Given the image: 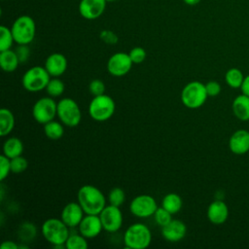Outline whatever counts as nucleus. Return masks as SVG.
Listing matches in <instances>:
<instances>
[{"label":"nucleus","mask_w":249,"mask_h":249,"mask_svg":"<svg viewBox=\"0 0 249 249\" xmlns=\"http://www.w3.org/2000/svg\"><path fill=\"white\" fill-rule=\"evenodd\" d=\"M234 117L242 122L249 121V96L243 93L237 95L231 104Z\"/></svg>","instance_id":"obj_20"},{"label":"nucleus","mask_w":249,"mask_h":249,"mask_svg":"<svg viewBox=\"0 0 249 249\" xmlns=\"http://www.w3.org/2000/svg\"><path fill=\"white\" fill-rule=\"evenodd\" d=\"M63 124L59 121H51L44 124V133L51 140H58L63 136L64 127Z\"/></svg>","instance_id":"obj_27"},{"label":"nucleus","mask_w":249,"mask_h":249,"mask_svg":"<svg viewBox=\"0 0 249 249\" xmlns=\"http://www.w3.org/2000/svg\"><path fill=\"white\" fill-rule=\"evenodd\" d=\"M11 30L18 45H29L34 40L36 24L31 17L23 15L14 20Z\"/></svg>","instance_id":"obj_5"},{"label":"nucleus","mask_w":249,"mask_h":249,"mask_svg":"<svg viewBox=\"0 0 249 249\" xmlns=\"http://www.w3.org/2000/svg\"><path fill=\"white\" fill-rule=\"evenodd\" d=\"M19 64L18 57L15 51L10 49L0 52V66L4 72L12 73L17 70Z\"/></svg>","instance_id":"obj_21"},{"label":"nucleus","mask_w":249,"mask_h":249,"mask_svg":"<svg viewBox=\"0 0 249 249\" xmlns=\"http://www.w3.org/2000/svg\"><path fill=\"white\" fill-rule=\"evenodd\" d=\"M244 75L242 71L236 67H232L227 70L225 74V81L226 84L231 88V89H240L243 81H244Z\"/></svg>","instance_id":"obj_26"},{"label":"nucleus","mask_w":249,"mask_h":249,"mask_svg":"<svg viewBox=\"0 0 249 249\" xmlns=\"http://www.w3.org/2000/svg\"><path fill=\"white\" fill-rule=\"evenodd\" d=\"M15 52L18 57L19 63H25L30 57V49L28 45H18Z\"/></svg>","instance_id":"obj_38"},{"label":"nucleus","mask_w":249,"mask_h":249,"mask_svg":"<svg viewBox=\"0 0 249 249\" xmlns=\"http://www.w3.org/2000/svg\"><path fill=\"white\" fill-rule=\"evenodd\" d=\"M15 127V116L10 109L2 108L0 110V135L7 136Z\"/></svg>","instance_id":"obj_23"},{"label":"nucleus","mask_w":249,"mask_h":249,"mask_svg":"<svg viewBox=\"0 0 249 249\" xmlns=\"http://www.w3.org/2000/svg\"><path fill=\"white\" fill-rule=\"evenodd\" d=\"M77 199L86 214L99 215L106 206V197L97 187L84 185L77 193Z\"/></svg>","instance_id":"obj_1"},{"label":"nucleus","mask_w":249,"mask_h":249,"mask_svg":"<svg viewBox=\"0 0 249 249\" xmlns=\"http://www.w3.org/2000/svg\"><path fill=\"white\" fill-rule=\"evenodd\" d=\"M51 75L44 66H33L25 71L21 78L22 87L30 92H37L46 89Z\"/></svg>","instance_id":"obj_8"},{"label":"nucleus","mask_w":249,"mask_h":249,"mask_svg":"<svg viewBox=\"0 0 249 249\" xmlns=\"http://www.w3.org/2000/svg\"><path fill=\"white\" fill-rule=\"evenodd\" d=\"M65 89L64 83L58 79L57 77H53L50 79L45 90L47 91L48 95L51 97H58L60 96Z\"/></svg>","instance_id":"obj_29"},{"label":"nucleus","mask_w":249,"mask_h":249,"mask_svg":"<svg viewBox=\"0 0 249 249\" xmlns=\"http://www.w3.org/2000/svg\"><path fill=\"white\" fill-rule=\"evenodd\" d=\"M240 89H241V93L249 96V74L247 76H245Z\"/></svg>","instance_id":"obj_41"},{"label":"nucleus","mask_w":249,"mask_h":249,"mask_svg":"<svg viewBox=\"0 0 249 249\" xmlns=\"http://www.w3.org/2000/svg\"><path fill=\"white\" fill-rule=\"evenodd\" d=\"M229 148L234 155L241 156L249 152V131L246 129L235 130L229 139Z\"/></svg>","instance_id":"obj_17"},{"label":"nucleus","mask_w":249,"mask_h":249,"mask_svg":"<svg viewBox=\"0 0 249 249\" xmlns=\"http://www.w3.org/2000/svg\"><path fill=\"white\" fill-rule=\"evenodd\" d=\"M152 242V232L143 223L131 224L124 231V243L129 249H145Z\"/></svg>","instance_id":"obj_3"},{"label":"nucleus","mask_w":249,"mask_h":249,"mask_svg":"<svg viewBox=\"0 0 249 249\" xmlns=\"http://www.w3.org/2000/svg\"><path fill=\"white\" fill-rule=\"evenodd\" d=\"M89 90L92 96L101 95L105 92V84L99 79H94L89 83Z\"/></svg>","instance_id":"obj_36"},{"label":"nucleus","mask_w":249,"mask_h":249,"mask_svg":"<svg viewBox=\"0 0 249 249\" xmlns=\"http://www.w3.org/2000/svg\"><path fill=\"white\" fill-rule=\"evenodd\" d=\"M205 89H206V92L208 94V96L210 97H214L220 94L222 88L221 85L216 82V81H209L205 84Z\"/></svg>","instance_id":"obj_39"},{"label":"nucleus","mask_w":249,"mask_h":249,"mask_svg":"<svg viewBox=\"0 0 249 249\" xmlns=\"http://www.w3.org/2000/svg\"><path fill=\"white\" fill-rule=\"evenodd\" d=\"M187 234V226L178 219H172L167 225L161 228L162 237L169 242H178Z\"/></svg>","instance_id":"obj_16"},{"label":"nucleus","mask_w":249,"mask_h":249,"mask_svg":"<svg viewBox=\"0 0 249 249\" xmlns=\"http://www.w3.org/2000/svg\"><path fill=\"white\" fill-rule=\"evenodd\" d=\"M88 238L84 235L79 233H70L66 242L65 248L66 249H87L89 247Z\"/></svg>","instance_id":"obj_28"},{"label":"nucleus","mask_w":249,"mask_h":249,"mask_svg":"<svg viewBox=\"0 0 249 249\" xmlns=\"http://www.w3.org/2000/svg\"><path fill=\"white\" fill-rule=\"evenodd\" d=\"M158 209L156 199L150 195H139L129 203L130 213L137 218H148Z\"/></svg>","instance_id":"obj_10"},{"label":"nucleus","mask_w":249,"mask_h":249,"mask_svg":"<svg viewBox=\"0 0 249 249\" xmlns=\"http://www.w3.org/2000/svg\"><path fill=\"white\" fill-rule=\"evenodd\" d=\"M153 216H154L155 222L160 228L164 227L172 220V214L169 211H167L165 208H163L162 206L158 207V209L156 210V212L154 213Z\"/></svg>","instance_id":"obj_32"},{"label":"nucleus","mask_w":249,"mask_h":249,"mask_svg":"<svg viewBox=\"0 0 249 249\" xmlns=\"http://www.w3.org/2000/svg\"><path fill=\"white\" fill-rule=\"evenodd\" d=\"M57 112V102L53 100V97L44 96L36 100L32 107V117L34 120L45 124L48 122L54 120Z\"/></svg>","instance_id":"obj_9"},{"label":"nucleus","mask_w":249,"mask_h":249,"mask_svg":"<svg viewBox=\"0 0 249 249\" xmlns=\"http://www.w3.org/2000/svg\"><path fill=\"white\" fill-rule=\"evenodd\" d=\"M116 104L114 99L103 93L93 96L89 104V115L96 122H105L115 113Z\"/></svg>","instance_id":"obj_6"},{"label":"nucleus","mask_w":249,"mask_h":249,"mask_svg":"<svg viewBox=\"0 0 249 249\" xmlns=\"http://www.w3.org/2000/svg\"><path fill=\"white\" fill-rule=\"evenodd\" d=\"M185 4L189 5V6H196L197 5L201 0H183Z\"/></svg>","instance_id":"obj_42"},{"label":"nucleus","mask_w":249,"mask_h":249,"mask_svg":"<svg viewBox=\"0 0 249 249\" xmlns=\"http://www.w3.org/2000/svg\"><path fill=\"white\" fill-rule=\"evenodd\" d=\"M11 172V159L3 154L0 156V181H4Z\"/></svg>","instance_id":"obj_35"},{"label":"nucleus","mask_w":249,"mask_h":249,"mask_svg":"<svg viewBox=\"0 0 249 249\" xmlns=\"http://www.w3.org/2000/svg\"><path fill=\"white\" fill-rule=\"evenodd\" d=\"M44 67L51 77H59L67 69V59L60 53H53L46 58Z\"/></svg>","instance_id":"obj_19"},{"label":"nucleus","mask_w":249,"mask_h":249,"mask_svg":"<svg viewBox=\"0 0 249 249\" xmlns=\"http://www.w3.org/2000/svg\"><path fill=\"white\" fill-rule=\"evenodd\" d=\"M37 235V228L31 222H23L18 229V237L21 243L32 241Z\"/></svg>","instance_id":"obj_25"},{"label":"nucleus","mask_w":249,"mask_h":249,"mask_svg":"<svg viewBox=\"0 0 249 249\" xmlns=\"http://www.w3.org/2000/svg\"><path fill=\"white\" fill-rule=\"evenodd\" d=\"M208 94L206 92L205 84L199 81H192L184 86L181 91V101L189 109H197L201 107Z\"/></svg>","instance_id":"obj_4"},{"label":"nucleus","mask_w":249,"mask_h":249,"mask_svg":"<svg viewBox=\"0 0 249 249\" xmlns=\"http://www.w3.org/2000/svg\"><path fill=\"white\" fill-rule=\"evenodd\" d=\"M1 249H18V244L13 240L3 241L0 245Z\"/></svg>","instance_id":"obj_40"},{"label":"nucleus","mask_w":249,"mask_h":249,"mask_svg":"<svg viewBox=\"0 0 249 249\" xmlns=\"http://www.w3.org/2000/svg\"><path fill=\"white\" fill-rule=\"evenodd\" d=\"M56 116L68 127L77 126L82 120V112L78 103L70 97H64L57 102Z\"/></svg>","instance_id":"obj_7"},{"label":"nucleus","mask_w":249,"mask_h":249,"mask_svg":"<svg viewBox=\"0 0 249 249\" xmlns=\"http://www.w3.org/2000/svg\"><path fill=\"white\" fill-rule=\"evenodd\" d=\"M206 216L210 223L222 225L229 218V207L222 199H215L208 205Z\"/></svg>","instance_id":"obj_18"},{"label":"nucleus","mask_w":249,"mask_h":249,"mask_svg":"<svg viewBox=\"0 0 249 249\" xmlns=\"http://www.w3.org/2000/svg\"><path fill=\"white\" fill-rule=\"evenodd\" d=\"M99 217L103 226V230L107 232H116L123 226L124 218L119 206L112 204L106 205L99 213Z\"/></svg>","instance_id":"obj_11"},{"label":"nucleus","mask_w":249,"mask_h":249,"mask_svg":"<svg viewBox=\"0 0 249 249\" xmlns=\"http://www.w3.org/2000/svg\"><path fill=\"white\" fill-rule=\"evenodd\" d=\"M128 54H129V57H130L131 61L133 62V64L142 63L146 59V56H147L146 51L143 48H141V47H134V48H132L129 51Z\"/></svg>","instance_id":"obj_34"},{"label":"nucleus","mask_w":249,"mask_h":249,"mask_svg":"<svg viewBox=\"0 0 249 249\" xmlns=\"http://www.w3.org/2000/svg\"><path fill=\"white\" fill-rule=\"evenodd\" d=\"M70 228L60 218H49L41 226L43 237L53 248H65Z\"/></svg>","instance_id":"obj_2"},{"label":"nucleus","mask_w":249,"mask_h":249,"mask_svg":"<svg viewBox=\"0 0 249 249\" xmlns=\"http://www.w3.org/2000/svg\"><path fill=\"white\" fill-rule=\"evenodd\" d=\"M125 200V193L124 191L120 187L113 188L109 194H108V201L109 204L115 205V206H121L124 204Z\"/></svg>","instance_id":"obj_31"},{"label":"nucleus","mask_w":249,"mask_h":249,"mask_svg":"<svg viewBox=\"0 0 249 249\" xmlns=\"http://www.w3.org/2000/svg\"><path fill=\"white\" fill-rule=\"evenodd\" d=\"M99 37L105 44H108V45H115L118 43V40H119L117 34L112 30H108V29L102 30L99 34Z\"/></svg>","instance_id":"obj_37"},{"label":"nucleus","mask_w":249,"mask_h":249,"mask_svg":"<svg viewBox=\"0 0 249 249\" xmlns=\"http://www.w3.org/2000/svg\"><path fill=\"white\" fill-rule=\"evenodd\" d=\"M132 64L133 62L131 61L128 53L118 52L109 57L107 61V71L112 76L122 77L130 71Z\"/></svg>","instance_id":"obj_12"},{"label":"nucleus","mask_w":249,"mask_h":249,"mask_svg":"<svg viewBox=\"0 0 249 249\" xmlns=\"http://www.w3.org/2000/svg\"><path fill=\"white\" fill-rule=\"evenodd\" d=\"M107 2H114V1H116V0H106Z\"/></svg>","instance_id":"obj_43"},{"label":"nucleus","mask_w":249,"mask_h":249,"mask_svg":"<svg viewBox=\"0 0 249 249\" xmlns=\"http://www.w3.org/2000/svg\"><path fill=\"white\" fill-rule=\"evenodd\" d=\"M28 166V161L25 158L22 156L16 157L14 159H11V171L12 173L19 174L26 170Z\"/></svg>","instance_id":"obj_33"},{"label":"nucleus","mask_w":249,"mask_h":249,"mask_svg":"<svg viewBox=\"0 0 249 249\" xmlns=\"http://www.w3.org/2000/svg\"><path fill=\"white\" fill-rule=\"evenodd\" d=\"M183 205V200L181 196L176 193H168L166 194L162 200H161V206L165 208L167 211H169L172 215L178 213Z\"/></svg>","instance_id":"obj_24"},{"label":"nucleus","mask_w":249,"mask_h":249,"mask_svg":"<svg viewBox=\"0 0 249 249\" xmlns=\"http://www.w3.org/2000/svg\"><path fill=\"white\" fill-rule=\"evenodd\" d=\"M85 212L79 202H69L61 210L60 219L70 228H77L85 216Z\"/></svg>","instance_id":"obj_15"},{"label":"nucleus","mask_w":249,"mask_h":249,"mask_svg":"<svg viewBox=\"0 0 249 249\" xmlns=\"http://www.w3.org/2000/svg\"><path fill=\"white\" fill-rule=\"evenodd\" d=\"M15 42L11 28L1 25L0 26V52L10 50Z\"/></svg>","instance_id":"obj_30"},{"label":"nucleus","mask_w":249,"mask_h":249,"mask_svg":"<svg viewBox=\"0 0 249 249\" xmlns=\"http://www.w3.org/2000/svg\"><path fill=\"white\" fill-rule=\"evenodd\" d=\"M78 230L86 238H94L98 236L103 230L99 215L86 214L79 224Z\"/></svg>","instance_id":"obj_13"},{"label":"nucleus","mask_w":249,"mask_h":249,"mask_svg":"<svg viewBox=\"0 0 249 249\" xmlns=\"http://www.w3.org/2000/svg\"><path fill=\"white\" fill-rule=\"evenodd\" d=\"M106 3V0H81L78 8L79 13L86 19H96L104 13Z\"/></svg>","instance_id":"obj_14"},{"label":"nucleus","mask_w":249,"mask_h":249,"mask_svg":"<svg viewBox=\"0 0 249 249\" xmlns=\"http://www.w3.org/2000/svg\"><path fill=\"white\" fill-rule=\"evenodd\" d=\"M24 147L22 141L18 137H10L3 144V154L9 159L21 156Z\"/></svg>","instance_id":"obj_22"}]
</instances>
